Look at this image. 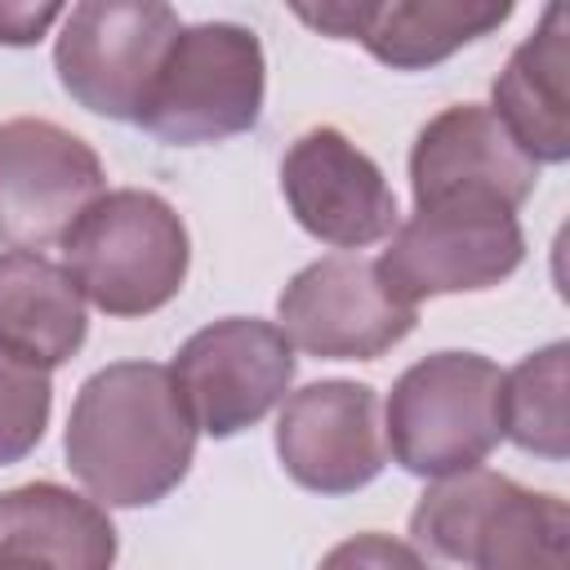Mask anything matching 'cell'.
Listing matches in <instances>:
<instances>
[{
    "instance_id": "obj_1",
    "label": "cell",
    "mask_w": 570,
    "mask_h": 570,
    "mask_svg": "<svg viewBox=\"0 0 570 570\" xmlns=\"http://www.w3.org/2000/svg\"><path fill=\"white\" fill-rule=\"evenodd\" d=\"M196 436L169 365L111 361L80 383L62 450L94 503L151 508L191 472Z\"/></svg>"
},
{
    "instance_id": "obj_2",
    "label": "cell",
    "mask_w": 570,
    "mask_h": 570,
    "mask_svg": "<svg viewBox=\"0 0 570 570\" xmlns=\"http://www.w3.org/2000/svg\"><path fill=\"white\" fill-rule=\"evenodd\" d=\"M410 548L428 570H570V508L503 472L432 481L410 512Z\"/></svg>"
},
{
    "instance_id": "obj_3",
    "label": "cell",
    "mask_w": 570,
    "mask_h": 570,
    "mask_svg": "<svg viewBox=\"0 0 570 570\" xmlns=\"http://www.w3.org/2000/svg\"><path fill=\"white\" fill-rule=\"evenodd\" d=\"M58 245L85 303L120 321L174 303L191 267L187 223L147 187L102 191Z\"/></svg>"
},
{
    "instance_id": "obj_4",
    "label": "cell",
    "mask_w": 570,
    "mask_h": 570,
    "mask_svg": "<svg viewBox=\"0 0 570 570\" xmlns=\"http://www.w3.org/2000/svg\"><path fill=\"white\" fill-rule=\"evenodd\" d=\"M503 370L481 352H432L396 374L383 405V445L410 476L472 472L503 441Z\"/></svg>"
},
{
    "instance_id": "obj_5",
    "label": "cell",
    "mask_w": 570,
    "mask_h": 570,
    "mask_svg": "<svg viewBox=\"0 0 570 570\" xmlns=\"http://www.w3.org/2000/svg\"><path fill=\"white\" fill-rule=\"evenodd\" d=\"M267 58L263 40L240 22H183L138 120L169 147H205L249 134L263 116Z\"/></svg>"
},
{
    "instance_id": "obj_6",
    "label": "cell",
    "mask_w": 570,
    "mask_h": 570,
    "mask_svg": "<svg viewBox=\"0 0 570 570\" xmlns=\"http://www.w3.org/2000/svg\"><path fill=\"white\" fill-rule=\"evenodd\" d=\"M178 31L183 18L160 0L71 4L53 45L58 85L94 116L138 120V107Z\"/></svg>"
},
{
    "instance_id": "obj_7",
    "label": "cell",
    "mask_w": 570,
    "mask_h": 570,
    "mask_svg": "<svg viewBox=\"0 0 570 570\" xmlns=\"http://www.w3.org/2000/svg\"><path fill=\"white\" fill-rule=\"evenodd\" d=\"M525 263V232L512 209L485 200H450L414 209L396 223L379 254V276L396 298L423 303L445 294H481L503 285Z\"/></svg>"
},
{
    "instance_id": "obj_8",
    "label": "cell",
    "mask_w": 570,
    "mask_h": 570,
    "mask_svg": "<svg viewBox=\"0 0 570 570\" xmlns=\"http://www.w3.org/2000/svg\"><path fill=\"white\" fill-rule=\"evenodd\" d=\"M294 370L298 356L289 338L258 316H223L200 325L169 365L196 432L214 441L267 419L285 401Z\"/></svg>"
},
{
    "instance_id": "obj_9",
    "label": "cell",
    "mask_w": 570,
    "mask_h": 570,
    "mask_svg": "<svg viewBox=\"0 0 570 570\" xmlns=\"http://www.w3.org/2000/svg\"><path fill=\"white\" fill-rule=\"evenodd\" d=\"M419 325V307L396 298L361 254H325L276 294V330L316 361H379Z\"/></svg>"
},
{
    "instance_id": "obj_10",
    "label": "cell",
    "mask_w": 570,
    "mask_h": 570,
    "mask_svg": "<svg viewBox=\"0 0 570 570\" xmlns=\"http://www.w3.org/2000/svg\"><path fill=\"white\" fill-rule=\"evenodd\" d=\"M107 191L98 151L40 116L0 125V245L49 249Z\"/></svg>"
},
{
    "instance_id": "obj_11",
    "label": "cell",
    "mask_w": 570,
    "mask_h": 570,
    "mask_svg": "<svg viewBox=\"0 0 570 570\" xmlns=\"http://www.w3.org/2000/svg\"><path fill=\"white\" fill-rule=\"evenodd\" d=\"M272 441L285 476L325 499L356 494L387 468L379 392L352 379H321L289 392Z\"/></svg>"
},
{
    "instance_id": "obj_12",
    "label": "cell",
    "mask_w": 570,
    "mask_h": 570,
    "mask_svg": "<svg viewBox=\"0 0 570 570\" xmlns=\"http://www.w3.org/2000/svg\"><path fill=\"white\" fill-rule=\"evenodd\" d=\"M281 196L294 223L334 249H365L396 232V191L383 169L334 125L298 134L281 160Z\"/></svg>"
},
{
    "instance_id": "obj_13",
    "label": "cell",
    "mask_w": 570,
    "mask_h": 570,
    "mask_svg": "<svg viewBox=\"0 0 570 570\" xmlns=\"http://www.w3.org/2000/svg\"><path fill=\"white\" fill-rule=\"evenodd\" d=\"M539 187V165L508 138L481 102H454L436 111L410 147V191L414 209L450 200H485L499 209H521Z\"/></svg>"
},
{
    "instance_id": "obj_14",
    "label": "cell",
    "mask_w": 570,
    "mask_h": 570,
    "mask_svg": "<svg viewBox=\"0 0 570 570\" xmlns=\"http://www.w3.org/2000/svg\"><path fill=\"white\" fill-rule=\"evenodd\" d=\"M294 18L330 40H356L392 71H428L512 18L508 0H356L294 4Z\"/></svg>"
},
{
    "instance_id": "obj_15",
    "label": "cell",
    "mask_w": 570,
    "mask_h": 570,
    "mask_svg": "<svg viewBox=\"0 0 570 570\" xmlns=\"http://www.w3.org/2000/svg\"><path fill=\"white\" fill-rule=\"evenodd\" d=\"M490 111L534 165L570 160V9L548 4L490 85Z\"/></svg>"
},
{
    "instance_id": "obj_16",
    "label": "cell",
    "mask_w": 570,
    "mask_h": 570,
    "mask_svg": "<svg viewBox=\"0 0 570 570\" xmlns=\"http://www.w3.org/2000/svg\"><path fill=\"white\" fill-rule=\"evenodd\" d=\"M89 334V307L71 272L31 249L0 254V347L36 370L67 365Z\"/></svg>"
},
{
    "instance_id": "obj_17",
    "label": "cell",
    "mask_w": 570,
    "mask_h": 570,
    "mask_svg": "<svg viewBox=\"0 0 570 570\" xmlns=\"http://www.w3.org/2000/svg\"><path fill=\"white\" fill-rule=\"evenodd\" d=\"M0 548L53 561L58 570H111L116 525L102 503L58 481L0 490Z\"/></svg>"
},
{
    "instance_id": "obj_18",
    "label": "cell",
    "mask_w": 570,
    "mask_h": 570,
    "mask_svg": "<svg viewBox=\"0 0 570 570\" xmlns=\"http://www.w3.org/2000/svg\"><path fill=\"white\" fill-rule=\"evenodd\" d=\"M566 370H570V343L557 338L530 356H521L512 370H503V436L548 463H566L570 454V414H566Z\"/></svg>"
},
{
    "instance_id": "obj_19",
    "label": "cell",
    "mask_w": 570,
    "mask_h": 570,
    "mask_svg": "<svg viewBox=\"0 0 570 570\" xmlns=\"http://www.w3.org/2000/svg\"><path fill=\"white\" fill-rule=\"evenodd\" d=\"M49 414H53L49 370H36L0 347V468L22 463L45 441Z\"/></svg>"
},
{
    "instance_id": "obj_20",
    "label": "cell",
    "mask_w": 570,
    "mask_h": 570,
    "mask_svg": "<svg viewBox=\"0 0 570 570\" xmlns=\"http://www.w3.org/2000/svg\"><path fill=\"white\" fill-rule=\"evenodd\" d=\"M316 570H428V566L405 539H392L383 530H365V534L334 543Z\"/></svg>"
},
{
    "instance_id": "obj_21",
    "label": "cell",
    "mask_w": 570,
    "mask_h": 570,
    "mask_svg": "<svg viewBox=\"0 0 570 570\" xmlns=\"http://www.w3.org/2000/svg\"><path fill=\"white\" fill-rule=\"evenodd\" d=\"M62 4H0V45L27 49L36 45L53 22H62Z\"/></svg>"
},
{
    "instance_id": "obj_22",
    "label": "cell",
    "mask_w": 570,
    "mask_h": 570,
    "mask_svg": "<svg viewBox=\"0 0 570 570\" xmlns=\"http://www.w3.org/2000/svg\"><path fill=\"white\" fill-rule=\"evenodd\" d=\"M0 570H58V566H53V561H45V557L18 552V548H0Z\"/></svg>"
}]
</instances>
